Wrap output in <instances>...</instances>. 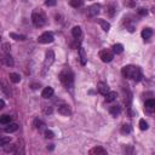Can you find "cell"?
Listing matches in <instances>:
<instances>
[{
	"mask_svg": "<svg viewBox=\"0 0 155 155\" xmlns=\"http://www.w3.org/2000/svg\"><path fill=\"white\" fill-rule=\"evenodd\" d=\"M4 63L6 64V66H9V67H14V64H15L14 58H12L9 54H6V55H5V57H4Z\"/></svg>",
	"mask_w": 155,
	"mask_h": 155,
	"instance_id": "cell-19",
	"label": "cell"
},
{
	"mask_svg": "<svg viewBox=\"0 0 155 155\" xmlns=\"http://www.w3.org/2000/svg\"><path fill=\"white\" fill-rule=\"evenodd\" d=\"M99 58L102 59V62H104V63H109L113 61L114 58V52L110 50H102L101 52H99Z\"/></svg>",
	"mask_w": 155,
	"mask_h": 155,
	"instance_id": "cell-4",
	"label": "cell"
},
{
	"mask_svg": "<svg viewBox=\"0 0 155 155\" xmlns=\"http://www.w3.org/2000/svg\"><path fill=\"white\" fill-rule=\"evenodd\" d=\"M101 12V5L99 4H93V5H91L88 9H87V14L90 15V16H97L98 14Z\"/></svg>",
	"mask_w": 155,
	"mask_h": 155,
	"instance_id": "cell-7",
	"label": "cell"
},
{
	"mask_svg": "<svg viewBox=\"0 0 155 155\" xmlns=\"http://www.w3.org/2000/svg\"><path fill=\"white\" fill-rule=\"evenodd\" d=\"M144 109H146L148 113H154V112H155V99H148V101L146 102Z\"/></svg>",
	"mask_w": 155,
	"mask_h": 155,
	"instance_id": "cell-10",
	"label": "cell"
},
{
	"mask_svg": "<svg viewBox=\"0 0 155 155\" xmlns=\"http://www.w3.org/2000/svg\"><path fill=\"white\" fill-rule=\"evenodd\" d=\"M137 68L138 67H135V66H125L121 69V74L124 75V78H126V79H133V75H135Z\"/></svg>",
	"mask_w": 155,
	"mask_h": 155,
	"instance_id": "cell-3",
	"label": "cell"
},
{
	"mask_svg": "<svg viewBox=\"0 0 155 155\" xmlns=\"http://www.w3.org/2000/svg\"><path fill=\"white\" fill-rule=\"evenodd\" d=\"M41 96L44 97V98H50V97H52L54 96V88L52 87H45L44 90H43V92H41Z\"/></svg>",
	"mask_w": 155,
	"mask_h": 155,
	"instance_id": "cell-14",
	"label": "cell"
},
{
	"mask_svg": "<svg viewBox=\"0 0 155 155\" xmlns=\"http://www.w3.org/2000/svg\"><path fill=\"white\" fill-rule=\"evenodd\" d=\"M124 51V46H122V44H115V45H113V52L114 54H116V55H119V54H121Z\"/></svg>",
	"mask_w": 155,
	"mask_h": 155,
	"instance_id": "cell-21",
	"label": "cell"
},
{
	"mask_svg": "<svg viewBox=\"0 0 155 155\" xmlns=\"http://www.w3.org/2000/svg\"><path fill=\"white\" fill-rule=\"evenodd\" d=\"M131 132V126L130 125H122V127H121V133H124V135H127V133H130Z\"/></svg>",
	"mask_w": 155,
	"mask_h": 155,
	"instance_id": "cell-29",
	"label": "cell"
},
{
	"mask_svg": "<svg viewBox=\"0 0 155 155\" xmlns=\"http://www.w3.org/2000/svg\"><path fill=\"white\" fill-rule=\"evenodd\" d=\"M97 22H98V24L101 25V27H102V29L103 30H104V32H108L109 29H110V23L109 22H107L106 20H97Z\"/></svg>",
	"mask_w": 155,
	"mask_h": 155,
	"instance_id": "cell-15",
	"label": "cell"
},
{
	"mask_svg": "<svg viewBox=\"0 0 155 155\" xmlns=\"http://www.w3.org/2000/svg\"><path fill=\"white\" fill-rule=\"evenodd\" d=\"M97 90H98V92L103 96H106L108 92H109V86L106 84V83H99L97 85Z\"/></svg>",
	"mask_w": 155,
	"mask_h": 155,
	"instance_id": "cell-8",
	"label": "cell"
},
{
	"mask_svg": "<svg viewBox=\"0 0 155 155\" xmlns=\"http://www.w3.org/2000/svg\"><path fill=\"white\" fill-rule=\"evenodd\" d=\"M57 4L56 0H45V5L46 6H55Z\"/></svg>",
	"mask_w": 155,
	"mask_h": 155,
	"instance_id": "cell-33",
	"label": "cell"
},
{
	"mask_svg": "<svg viewBox=\"0 0 155 155\" xmlns=\"http://www.w3.org/2000/svg\"><path fill=\"white\" fill-rule=\"evenodd\" d=\"M70 6L72 7H75V9H78V7H80V6H83L84 5V0H70Z\"/></svg>",
	"mask_w": 155,
	"mask_h": 155,
	"instance_id": "cell-23",
	"label": "cell"
},
{
	"mask_svg": "<svg viewBox=\"0 0 155 155\" xmlns=\"http://www.w3.org/2000/svg\"><path fill=\"white\" fill-rule=\"evenodd\" d=\"M10 38L15 39V40H25V35H22V34H16V33H10Z\"/></svg>",
	"mask_w": 155,
	"mask_h": 155,
	"instance_id": "cell-24",
	"label": "cell"
},
{
	"mask_svg": "<svg viewBox=\"0 0 155 155\" xmlns=\"http://www.w3.org/2000/svg\"><path fill=\"white\" fill-rule=\"evenodd\" d=\"M58 113L64 115V116H68L72 114V110H70V107L68 104H62L58 107Z\"/></svg>",
	"mask_w": 155,
	"mask_h": 155,
	"instance_id": "cell-9",
	"label": "cell"
},
{
	"mask_svg": "<svg viewBox=\"0 0 155 155\" xmlns=\"http://www.w3.org/2000/svg\"><path fill=\"white\" fill-rule=\"evenodd\" d=\"M139 128H141L142 131L148 130V122H147L144 119H141V120H139Z\"/></svg>",
	"mask_w": 155,
	"mask_h": 155,
	"instance_id": "cell-27",
	"label": "cell"
},
{
	"mask_svg": "<svg viewBox=\"0 0 155 155\" xmlns=\"http://www.w3.org/2000/svg\"><path fill=\"white\" fill-rule=\"evenodd\" d=\"M54 40H55V38H54L52 33H49V32L43 33L38 38V41L40 44H51Z\"/></svg>",
	"mask_w": 155,
	"mask_h": 155,
	"instance_id": "cell-6",
	"label": "cell"
},
{
	"mask_svg": "<svg viewBox=\"0 0 155 155\" xmlns=\"http://www.w3.org/2000/svg\"><path fill=\"white\" fill-rule=\"evenodd\" d=\"M142 72H141V69L139 68H137V70H136V73H135V75H133V80L136 81V83H139L141 80H142Z\"/></svg>",
	"mask_w": 155,
	"mask_h": 155,
	"instance_id": "cell-26",
	"label": "cell"
},
{
	"mask_svg": "<svg viewBox=\"0 0 155 155\" xmlns=\"http://www.w3.org/2000/svg\"><path fill=\"white\" fill-rule=\"evenodd\" d=\"M138 15H139V16H147V15H148L147 9H143V7L139 9V10H138Z\"/></svg>",
	"mask_w": 155,
	"mask_h": 155,
	"instance_id": "cell-34",
	"label": "cell"
},
{
	"mask_svg": "<svg viewBox=\"0 0 155 155\" xmlns=\"http://www.w3.org/2000/svg\"><path fill=\"white\" fill-rule=\"evenodd\" d=\"M59 80H61V83L64 85L66 88H72L73 85H74V74H73V72L70 69H68V68L62 70L61 74H59Z\"/></svg>",
	"mask_w": 155,
	"mask_h": 155,
	"instance_id": "cell-1",
	"label": "cell"
},
{
	"mask_svg": "<svg viewBox=\"0 0 155 155\" xmlns=\"http://www.w3.org/2000/svg\"><path fill=\"white\" fill-rule=\"evenodd\" d=\"M10 141H11L10 137H1V139H0V146L4 147V146H6V144H9Z\"/></svg>",
	"mask_w": 155,
	"mask_h": 155,
	"instance_id": "cell-30",
	"label": "cell"
},
{
	"mask_svg": "<svg viewBox=\"0 0 155 155\" xmlns=\"http://www.w3.org/2000/svg\"><path fill=\"white\" fill-rule=\"evenodd\" d=\"M10 49H11V45H10L9 43H5V44H3V51H4L5 54L10 52Z\"/></svg>",
	"mask_w": 155,
	"mask_h": 155,
	"instance_id": "cell-32",
	"label": "cell"
},
{
	"mask_svg": "<svg viewBox=\"0 0 155 155\" xmlns=\"http://www.w3.org/2000/svg\"><path fill=\"white\" fill-rule=\"evenodd\" d=\"M72 35L74 36V39H80L81 38V35H83V30H81V28L79 27V25H75V27L72 29Z\"/></svg>",
	"mask_w": 155,
	"mask_h": 155,
	"instance_id": "cell-13",
	"label": "cell"
},
{
	"mask_svg": "<svg viewBox=\"0 0 155 155\" xmlns=\"http://www.w3.org/2000/svg\"><path fill=\"white\" fill-rule=\"evenodd\" d=\"M11 116L10 115H1V118H0V122H1L3 125H7L11 122Z\"/></svg>",
	"mask_w": 155,
	"mask_h": 155,
	"instance_id": "cell-25",
	"label": "cell"
},
{
	"mask_svg": "<svg viewBox=\"0 0 155 155\" xmlns=\"http://www.w3.org/2000/svg\"><path fill=\"white\" fill-rule=\"evenodd\" d=\"M45 113H46V114H51V113H52V109H51V108H46V109H45Z\"/></svg>",
	"mask_w": 155,
	"mask_h": 155,
	"instance_id": "cell-37",
	"label": "cell"
},
{
	"mask_svg": "<svg viewBox=\"0 0 155 155\" xmlns=\"http://www.w3.org/2000/svg\"><path fill=\"white\" fill-rule=\"evenodd\" d=\"M54 136H55V133L51 131V130H46V131H45V137H46V138H54Z\"/></svg>",
	"mask_w": 155,
	"mask_h": 155,
	"instance_id": "cell-35",
	"label": "cell"
},
{
	"mask_svg": "<svg viewBox=\"0 0 155 155\" xmlns=\"http://www.w3.org/2000/svg\"><path fill=\"white\" fill-rule=\"evenodd\" d=\"M90 154H92V155H106L107 150L104 148H102V147H95V148H92L91 150H90Z\"/></svg>",
	"mask_w": 155,
	"mask_h": 155,
	"instance_id": "cell-12",
	"label": "cell"
},
{
	"mask_svg": "<svg viewBox=\"0 0 155 155\" xmlns=\"http://www.w3.org/2000/svg\"><path fill=\"white\" fill-rule=\"evenodd\" d=\"M79 55H80V63L83 64V66H85L86 62H87V58H86L85 50L83 47H79Z\"/></svg>",
	"mask_w": 155,
	"mask_h": 155,
	"instance_id": "cell-17",
	"label": "cell"
},
{
	"mask_svg": "<svg viewBox=\"0 0 155 155\" xmlns=\"http://www.w3.org/2000/svg\"><path fill=\"white\" fill-rule=\"evenodd\" d=\"M32 21H33V24L35 25V27L40 28L43 27V25L46 23V16L43 11L40 10H35L33 14H32Z\"/></svg>",
	"mask_w": 155,
	"mask_h": 155,
	"instance_id": "cell-2",
	"label": "cell"
},
{
	"mask_svg": "<svg viewBox=\"0 0 155 155\" xmlns=\"http://www.w3.org/2000/svg\"><path fill=\"white\" fill-rule=\"evenodd\" d=\"M5 107V102H4V99H0V108H4Z\"/></svg>",
	"mask_w": 155,
	"mask_h": 155,
	"instance_id": "cell-36",
	"label": "cell"
},
{
	"mask_svg": "<svg viewBox=\"0 0 155 155\" xmlns=\"http://www.w3.org/2000/svg\"><path fill=\"white\" fill-rule=\"evenodd\" d=\"M115 12H116V7H115L114 5H109L108 9H107V14H108L110 17H113V16L115 15Z\"/></svg>",
	"mask_w": 155,
	"mask_h": 155,
	"instance_id": "cell-28",
	"label": "cell"
},
{
	"mask_svg": "<svg viewBox=\"0 0 155 155\" xmlns=\"http://www.w3.org/2000/svg\"><path fill=\"white\" fill-rule=\"evenodd\" d=\"M17 130H18V125H17L16 122H10V124H7L6 127L4 128V131H5L6 133H12V132H15V131H17Z\"/></svg>",
	"mask_w": 155,
	"mask_h": 155,
	"instance_id": "cell-11",
	"label": "cell"
},
{
	"mask_svg": "<svg viewBox=\"0 0 155 155\" xmlns=\"http://www.w3.org/2000/svg\"><path fill=\"white\" fill-rule=\"evenodd\" d=\"M151 35H153V30L150 28H144L143 30H142V38L146 39V40H147V39H149Z\"/></svg>",
	"mask_w": 155,
	"mask_h": 155,
	"instance_id": "cell-20",
	"label": "cell"
},
{
	"mask_svg": "<svg viewBox=\"0 0 155 155\" xmlns=\"http://www.w3.org/2000/svg\"><path fill=\"white\" fill-rule=\"evenodd\" d=\"M10 80L14 83V84H18V83L21 81V76H20V74H17V73H11V74H10Z\"/></svg>",
	"mask_w": 155,
	"mask_h": 155,
	"instance_id": "cell-22",
	"label": "cell"
},
{
	"mask_svg": "<svg viewBox=\"0 0 155 155\" xmlns=\"http://www.w3.org/2000/svg\"><path fill=\"white\" fill-rule=\"evenodd\" d=\"M34 125H35V127L38 128V130H40V128L44 126V122H43L41 120H39V119H35V121H34Z\"/></svg>",
	"mask_w": 155,
	"mask_h": 155,
	"instance_id": "cell-31",
	"label": "cell"
},
{
	"mask_svg": "<svg viewBox=\"0 0 155 155\" xmlns=\"http://www.w3.org/2000/svg\"><path fill=\"white\" fill-rule=\"evenodd\" d=\"M116 97H118V95H116V92H114V91H109V92L106 95V102L110 103V102L115 101V99H116Z\"/></svg>",
	"mask_w": 155,
	"mask_h": 155,
	"instance_id": "cell-18",
	"label": "cell"
},
{
	"mask_svg": "<svg viewBox=\"0 0 155 155\" xmlns=\"http://www.w3.org/2000/svg\"><path fill=\"white\" fill-rule=\"evenodd\" d=\"M109 113L114 116V118H116V116H118V115L121 113V108H120L119 106H113V107H110Z\"/></svg>",
	"mask_w": 155,
	"mask_h": 155,
	"instance_id": "cell-16",
	"label": "cell"
},
{
	"mask_svg": "<svg viewBox=\"0 0 155 155\" xmlns=\"http://www.w3.org/2000/svg\"><path fill=\"white\" fill-rule=\"evenodd\" d=\"M55 62V54L52 50H49L46 52V56H45V61H44V68L45 69H49L51 66H52V63Z\"/></svg>",
	"mask_w": 155,
	"mask_h": 155,
	"instance_id": "cell-5",
	"label": "cell"
}]
</instances>
